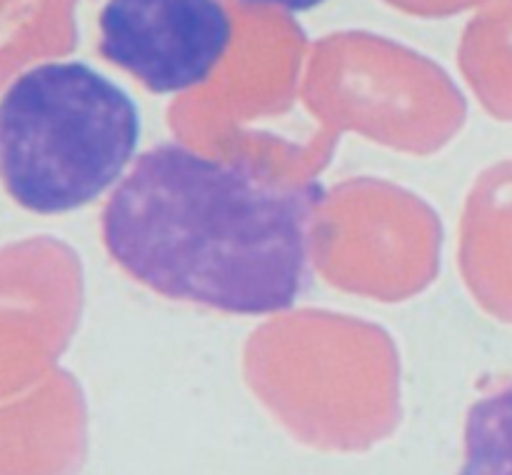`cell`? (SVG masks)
<instances>
[{"mask_svg":"<svg viewBox=\"0 0 512 475\" xmlns=\"http://www.w3.org/2000/svg\"><path fill=\"white\" fill-rule=\"evenodd\" d=\"M323 188L280 190L183 143L135 160L103 208L110 258L153 293L233 315L290 310L310 270Z\"/></svg>","mask_w":512,"mask_h":475,"instance_id":"cell-1","label":"cell"},{"mask_svg":"<svg viewBox=\"0 0 512 475\" xmlns=\"http://www.w3.org/2000/svg\"><path fill=\"white\" fill-rule=\"evenodd\" d=\"M138 140V108L120 85L78 60L43 63L0 98V183L30 213H68L123 175Z\"/></svg>","mask_w":512,"mask_h":475,"instance_id":"cell-2","label":"cell"},{"mask_svg":"<svg viewBox=\"0 0 512 475\" xmlns=\"http://www.w3.org/2000/svg\"><path fill=\"white\" fill-rule=\"evenodd\" d=\"M98 50L150 93H183L205 83L233 40L220 0H108Z\"/></svg>","mask_w":512,"mask_h":475,"instance_id":"cell-3","label":"cell"},{"mask_svg":"<svg viewBox=\"0 0 512 475\" xmlns=\"http://www.w3.org/2000/svg\"><path fill=\"white\" fill-rule=\"evenodd\" d=\"M458 475H512V380L470 408Z\"/></svg>","mask_w":512,"mask_h":475,"instance_id":"cell-4","label":"cell"},{"mask_svg":"<svg viewBox=\"0 0 512 475\" xmlns=\"http://www.w3.org/2000/svg\"><path fill=\"white\" fill-rule=\"evenodd\" d=\"M245 3L273 5V8L290 10V13H303V10H310V8H315V5L325 3V0H245Z\"/></svg>","mask_w":512,"mask_h":475,"instance_id":"cell-5","label":"cell"}]
</instances>
